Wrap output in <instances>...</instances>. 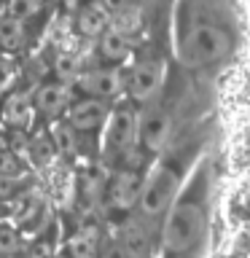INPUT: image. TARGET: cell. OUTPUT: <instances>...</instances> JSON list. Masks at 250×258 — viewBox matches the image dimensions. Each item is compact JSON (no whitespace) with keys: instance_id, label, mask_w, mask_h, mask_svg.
I'll use <instances>...</instances> for the list:
<instances>
[{"instance_id":"29","label":"cell","mask_w":250,"mask_h":258,"mask_svg":"<svg viewBox=\"0 0 250 258\" xmlns=\"http://www.w3.org/2000/svg\"><path fill=\"white\" fill-rule=\"evenodd\" d=\"M54 258H70V255H65V253H59V255H54Z\"/></svg>"},{"instance_id":"15","label":"cell","mask_w":250,"mask_h":258,"mask_svg":"<svg viewBox=\"0 0 250 258\" xmlns=\"http://www.w3.org/2000/svg\"><path fill=\"white\" fill-rule=\"evenodd\" d=\"M70 258H97V229H81L68 242Z\"/></svg>"},{"instance_id":"20","label":"cell","mask_w":250,"mask_h":258,"mask_svg":"<svg viewBox=\"0 0 250 258\" xmlns=\"http://www.w3.org/2000/svg\"><path fill=\"white\" fill-rule=\"evenodd\" d=\"M54 73H56V81H62V84L76 81V76H78L76 56H73V54H59V56H56V62H54Z\"/></svg>"},{"instance_id":"10","label":"cell","mask_w":250,"mask_h":258,"mask_svg":"<svg viewBox=\"0 0 250 258\" xmlns=\"http://www.w3.org/2000/svg\"><path fill=\"white\" fill-rule=\"evenodd\" d=\"M70 100H73V89L62 81H48V84L38 86V92L32 94L35 110H40L43 116H59L70 105Z\"/></svg>"},{"instance_id":"16","label":"cell","mask_w":250,"mask_h":258,"mask_svg":"<svg viewBox=\"0 0 250 258\" xmlns=\"http://www.w3.org/2000/svg\"><path fill=\"white\" fill-rule=\"evenodd\" d=\"M51 140H54V148L62 153V156H76V129H73L68 121H56L54 129H51Z\"/></svg>"},{"instance_id":"13","label":"cell","mask_w":250,"mask_h":258,"mask_svg":"<svg viewBox=\"0 0 250 258\" xmlns=\"http://www.w3.org/2000/svg\"><path fill=\"white\" fill-rule=\"evenodd\" d=\"M100 54H102V59H108V62L127 59V54H129V35H127V32H121V30H116V27H108L100 35Z\"/></svg>"},{"instance_id":"22","label":"cell","mask_w":250,"mask_h":258,"mask_svg":"<svg viewBox=\"0 0 250 258\" xmlns=\"http://www.w3.org/2000/svg\"><path fill=\"white\" fill-rule=\"evenodd\" d=\"M19 250V234H16L14 226L0 223V255H11Z\"/></svg>"},{"instance_id":"26","label":"cell","mask_w":250,"mask_h":258,"mask_svg":"<svg viewBox=\"0 0 250 258\" xmlns=\"http://www.w3.org/2000/svg\"><path fill=\"white\" fill-rule=\"evenodd\" d=\"M65 6H68V8H81V6H84V0H65Z\"/></svg>"},{"instance_id":"19","label":"cell","mask_w":250,"mask_h":258,"mask_svg":"<svg viewBox=\"0 0 250 258\" xmlns=\"http://www.w3.org/2000/svg\"><path fill=\"white\" fill-rule=\"evenodd\" d=\"M16 78H19L16 62L11 56H0V94H11L16 86Z\"/></svg>"},{"instance_id":"8","label":"cell","mask_w":250,"mask_h":258,"mask_svg":"<svg viewBox=\"0 0 250 258\" xmlns=\"http://www.w3.org/2000/svg\"><path fill=\"white\" fill-rule=\"evenodd\" d=\"M140 188H143V177L135 169H118L108 183V199L116 210H132L140 199Z\"/></svg>"},{"instance_id":"27","label":"cell","mask_w":250,"mask_h":258,"mask_svg":"<svg viewBox=\"0 0 250 258\" xmlns=\"http://www.w3.org/2000/svg\"><path fill=\"white\" fill-rule=\"evenodd\" d=\"M108 258H124V255H121V253H110Z\"/></svg>"},{"instance_id":"17","label":"cell","mask_w":250,"mask_h":258,"mask_svg":"<svg viewBox=\"0 0 250 258\" xmlns=\"http://www.w3.org/2000/svg\"><path fill=\"white\" fill-rule=\"evenodd\" d=\"M22 22L19 19H11V16H6L3 22H0V46L3 48H16L22 43Z\"/></svg>"},{"instance_id":"5","label":"cell","mask_w":250,"mask_h":258,"mask_svg":"<svg viewBox=\"0 0 250 258\" xmlns=\"http://www.w3.org/2000/svg\"><path fill=\"white\" fill-rule=\"evenodd\" d=\"M161 81H164V64L156 59H145L140 64H135V70L129 73V94L135 102H151L159 94Z\"/></svg>"},{"instance_id":"25","label":"cell","mask_w":250,"mask_h":258,"mask_svg":"<svg viewBox=\"0 0 250 258\" xmlns=\"http://www.w3.org/2000/svg\"><path fill=\"white\" fill-rule=\"evenodd\" d=\"M6 148H8V135L0 129V151H6Z\"/></svg>"},{"instance_id":"28","label":"cell","mask_w":250,"mask_h":258,"mask_svg":"<svg viewBox=\"0 0 250 258\" xmlns=\"http://www.w3.org/2000/svg\"><path fill=\"white\" fill-rule=\"evenodd\" d=\"M32 258H46V255H43V253H35V255H32Z\"/></svg>"},{"instance_id":"1","label":"cell","mask_w":250,"mask_h":258,"mask_svg":"<svg viewBox=\"0 0 250 258\" xmlns=\"http://www.w3.org/2000/svg\"><path fill=\"white\" fill-rule=\"evenodd\" d=\"M231 51V35L215 22H197L180 43V59L189 68L215 64Z\"/></svg>"},{"instance_id":"18","label":"cell","mask_w":250,"mask_h":258,"mask_svg":"<svg viewBox=\"0 0 250 258\" xmlns=\"http://www.w3.org/2000/svg\"><path fill=\"white\" fill-rule=\"evenodd\" d=\"M24 169H22V161L16 159V153L11 148L0 151V177H8V180H22Z\"/></svg>"},{"instance_id":"4","label":"cell","mask_w":250,"mask_h":258,"mask_svg":"<svg viewBox=\"0 0 250 258\" xmlns=\"http://www.w3.org/2000/svg\"><path fill=\"white\" fill-rule=\"evenodd\" d=\"M108 129H105V151L110 156H124L132 148L137 137V118L129 108H118L108 113Z\"/></svg>"},{"instance_id":"24","label":"cell","mask_w":250,"mask_h":258,"mask_svg":"<svg viewBox=\"0 0 250 258\" xmlns=\"http://www.w3.org/2000/svg\"><path fill=\"white\" fill-rule=\"evenodd\" d=\"M16 188V180H8V177H0V199H6V197H11Z\"/></svg>"},{"instance_id":"9","label":"cell","mask_w":250,"mask_h":258,"mask_svg":"<svg viewBox=\"0 0 250 258\" xmlns=\"http://www.w3.org/2000/svg\"><path fill=\"white\" fill-rule=\"evenodd\" d=\"M108 105L105 100H94V97H84V100L73 102L68 108V124L76 129V132H89V129H97L100 124H105L108 118Z\"/></svg>"},{"instance_id":"21","label":"cell","mask_w":250,"mask_h":258,"mask_svg":"<svg viewBox=\"0 0 250 258\" xmlns=\"http://www.w3.org/2000/svg\"><path fill=\"white\" fill-rule=\"evenodd\" d=\"M40 6H43V0H8V16L24 22V19H30Z\"/></svg>"},{"instance_id":"23","label":"cell","mask_w":250,"mask_h":258,"mask_svg":"<svg viewBox=\"0 0 250 258\" xmlns=\"http://www.w3.org/2000/svg\"><path fill=\"white\" fill-rule=\"evenodd\" d=\"M100 3L108 8L110 14H121V11H127V8H129V0H100Z\"/></svg>"},{"instance_id":"2","label":"cell","mask_w":250,"mask_h":258,"mask_svg":"<svg viewBox=\"0 0 250 258\" xmlns=\"http://www.w3.org/2000/svg\"><path fill=\"white\" fill-rule=\"evenodd\" d=\"M205 234V210L197 202H180L169 210L164 229H161V245L167 253L180 255L191 250Z\"/></svg>"},{"instance_id":"11","label":"cell","mask_w":250,"mask_h":258,"mask_svg":"<svg viewBox=\"0 0 250 258\" xmlns=\"http://www.w3.org/2000/svg\"><path fill=\"white\" fill-rule=\"evenodd\" d=\"M3 121L11 129H27L35 121V102L27 92H11L3 100Z\"/></svg>"},{"instance_id":"6","label":"cell","mask_w":250,"mask_h":258,"mask_svg":"<svg viewBox=\"0 0 250 258\" xmlns=\"http://www.w3.org/2000/svg\"><path fill=\"white\" fill-rule=\"evenodd\" d=\"M76 84L81 86V92L94 100H110L124 89V76L116 68H97V70H86L76 76Z\"/></svg>"},{"instance_id":"14","label":"cell","mask_w":250,"mask_h":258,"mask_svg":"<svg viewBox=\"0 0 250 258\" xmlns=\"http://www.w3.org/2000/svg\"><path fill=\"white\" fill-rule=\"evenodd\" d=\"M148 250H151V239L145 234V229L132 223L124 231V239H121V255L124 258H148Z\"/></svg>"},{"instance_id":"12","label":"cell","mask_w":250,"mask_h":258,"mask_svg":"<svg viewBox=\"0 0 250 258\" xmlns=\"http://www.w3.org/2000/svg\"><path fill=\"white\" fill-rule=\"evenodd\" d=\"M76 27H78L81 35H86V38H100L102 32L110 27V11L102 3H84L78 8Z\"/></svg>"},{"instance_id":"7","label":"cell","mask_w":250,"mask_h":258,"mask_svg":"<svg viewBox=\"0 0 250 258\" xmlns=\"http://www.w3.org/2000/svg\"><path fill=\"white\" fill-rule=\"evenodd\" d=\"M169 116L161 108H145V113L137 121V135H140V143L148 148L151 153H159L164 148L167 137H169Z\"/></svg>"},{"instance_id":"3","label":"cell","mask_w":250,"mask_h":258,"mask_svg":"<svg viewBox=\"0 0 250 258\" xmlns=\"http://www.w3.org/2000/svg\"><path fill=\"white\" fill-rule=\"evenodd\" d=\"M175 191H177V177L172 169L167 167H159L148 180H143V188H140V213L145 218H156V215H164L169 202L175 199Z\"/></svg>"}]
</instances>
